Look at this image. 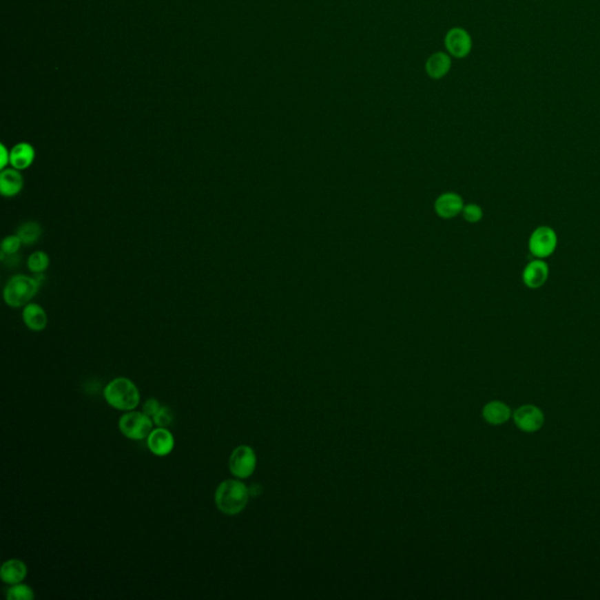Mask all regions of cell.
I'll return each mask as SVG.
<instances>
[{
  "label": "cell",
  "instance_id": "cell-1",
  "mask_svg": "<svg viewBox=\"0 0 600 600\" xmlns=\"http://www.w3.org/2000/svg\"><path fill=\"white\" fill-rule=\"evenodd\" d=\"M250 491L238 479H227L220 483L215 493V502L223 514L235 516L245 509Z\"/></svg>",
  "mask_w": 600,
  "mask_h": 600
},
{
  "label": "cell",
  "instance_id": "cell-2",
  "mask_svg": "<svg viewBox=\"0 0 600 600\" xmlns=\"http://www.w3.org/2000/svg\"><path fill=\"white\" fill-rule=\"evenodd\" d=\"M105 399L110 406L120 411H133L140 402V393L133 381L127 377H118L107 384Z\"/></svg>",
  "mask_w": 600,
  "mask_h": 600
},
{
  "label": "cell",
  "instance_id": "cell-3",
  "mask_svg": "<svg viewBox=\"0 0 600 600\" xmlns=\"http://www.w3.org/2000/svg\"><path fill=\"white\" fill-rule=\"evenodd\" d=\"M40 284L36 278L18 275L10 279L4 289V300L13 309L26 307L38 293Z\"/></svg>",
  "mask_w": 600,
  "mask_h": 600
},
{
  "label": "cell",
  "instance_id": "cell-4",
  "mask_svg": "<svg viewBox=\"0 0 600 600\" xmlns=\"http://www.w3.org/2000/svg\"><path fill=\"white\" fill-rule=\"evenodd\" d=\"M120 432L130 439H143L153 432V422L145 413L130 412L122 415L118 421Z\"/></svg>",
  "mask_w": 600,
  "mask_h": 600
},
{
  "label": "cell",
  "instance_id": "cell-5",
  "mask_svg": "<svg viewBox=\"0 0 600 600\" xmlns=\"http://www.w3.org/2000/svg\"><path fill=\"white\" fill-rule=\"evenodd\" d=\"M257 466V457L256 453L249 446H240L232 451L229 467L230 471L237 479H247L255 473Z\"/></svg>",
  "mask_w": 600,
  "mask_h": 600
},
{
  "label": "cell",
  "instance_id": "cell-6",
  "mask_svg": "<svg viewBox=\"0 0 600 600\" xmlns=\"http://www.w3.org/2000/svg\"><path fill=\"white\" fill-rule=\"evenodd\" d=\"M557 243V235L553 229L539 227L530 236L529 249L536 258L543 259L552 255Z\"/></svg>",
  "mask_w": 600,
  "mask_h": 600
},
{
  "label": "cell",
  "instance_id": "cell-7",
  "mask_svg": "<svg viewBox=\"0 0 600 600\" xmlns=\"http://www.w3.org/2000/svg\"><path fill=\"white\" fill-rule=\"evenodd\" d=\"M444 45L449 54L457 59L466 58L471 52L473 40L464 28H454L449 30L444 38Z\"/></svg>",
  "mask_w": 600,
  "mask_h": 600
},
{
  "label": "cell",
  "instance_id": "cell-8",
  "mask_svg": "<svg viewBox=\"0 0 600 600\" xmlns=\"http://www.w3.org/2000/svg\"><path fill=\"white\" fill-rule=\"evenodd\" d=\"M514 420L523 432H537L544 424V414L536 406L526 404L514 413Z\"/></svg>",
  "mask_w": 600,
  "mask_h": 600
},
{
  "label": "cell",
  "instance_id": "cell-9",
  "mask_svg": "<svg viewBox=\"0 0 600 600\" xmlns=\"http://www.w3.org/2000/svg\"><path fill=\"white\" fill-rule=\"evenodd\" d=\"M549 273V265L541 259H536L530 262L523 270V282L526 287L536 290L546 284Z\"/></svg>",
  "mask_w": 600,
  "mask_h": 600
},
{
  "label": "cell",
  "instance_id": "cell-10",
  "mask_svg": "<svg viewBox=\"0 0 600 600\" xmlns=\"http://www.w3.org/2000/svg\"><path fill=\"white\" fill-rule=\"evenodd\" d=\"M150 451L157 456H165L174 449V436L165 428L158 427L150 433L147 441Z\"/></svg>",
  "mask_w": 600,
  "mask_h": 600
},
{
  "label": "cell",
  "instance_id": "cell-11",
  "mask_svg": "<svg viewBox=\"0 0 600 600\" xmlns=\"http://www.w3.org/2000/svg\"><path fill=\"white\" fill-rule=\"evenodd\" d=\"M24 188V177L16 168H6L0 174V192L4 197L17 196Z\"/></svg>",
  "mask_w": 600,
  "mask_h": 600
},
{
  "label": "cell",
  "instance_id": "cell-12",
  "mask_svg": "<svg viewBox=\"0 0 600 600\" xmlns=\"http://www.w3.org/2000/svg\"><path fill=\"white\" fill-rule=\"evenodd\" d=\"M34 158H36V150L33 148V145L28 142H20L11 149L10 165H12V168L18 169L21 172L30 168L33 165Z\"/></svg>",
  "mask_w": 600,
  "mask_h": 600
},
{
  "label": "cell",
  "instance_id": "cell-13",
  "mask_svg": "<svg viewBox=\"0 0 600 600\" xmlns=\"http://www.w3.org/2000/svg\"><path fill=\"white\" fill-rule=\"evenodd\" d=\"M23 320H24L26 327L31 331H34V332L45 330L48 322V314L45 310L34 302H30L26 307H24Z\"/></svg>",
  "mask_w": 600,
  "mask_h": 600
},
{
  "label": "cell",
  "instance_id": "cell-14",
  "mask_svg": "<svg viewBox=\"0 0 600 600\" xmlns=\"http://www.w3.org/2000/svg\"><path fill=\"white\" fill-rule=\"evenodd\" d=\"M28 576V566L19 559L5 561L0 569V578L5 584L16 585L24 581Z\"/></svg>",
  "mask_w": 600,
  "mask_h": 600
},
{
  "label": "cell",
  "instance_id": "cell-15",
  "mask_svg": "<svg viewBox=\"0 0 600 600\" xmlns=\"http://www.w3.org/2000/svg\"><path fill=\"white\" fill-rule=\"evenodd\" d=\"M451 60L449 55L444 52H436L428 58L426 63V72L429 78L439 80L444 78L451 71Z\"/></svg>",
  "mask_w": 600,
  "mask_h": 600
},
{
  "label": "cell",
  "instance_id": "cell-16",
  "mask_svg": "<svg viewBox=\"0 0 600 600\" xmlns=\"http://www.w3.org/2000/svg\"><path fill=\"white\" fill-rule=\"evenodd\" d=\"M482 415L488 424L499 426L506 424L510 419L511 411L506 404L501 401H491L484 406Z\"/></svg>",
  "mask_w": 600,
  "mask_h": 600
},
{
  "label": "cell",
  "instance_id": "cell-17",
  "mask_svg": "<svg viewBox=\"0 0 600 600\" xmlns=\"http://www.w3.org/2000/svg\"><path fill=\"white\" fill-rule=\"evenodd\" d=\"M462 200L455 194H446L436 202V211L439 216L453 217L462 210Z\"/></svg>",
  "mask_w": 600,
  "mask_h": 600
},
{
  "label": "cell",
  "instance_id": "cell-18",
  "mask_svg": "<svg viewBox=\"0 0 600 600\" xmlns=\"http://www.w3.org/2000/svg\"><path fill=\"white\" fill-rule=\"evenodd\" d=\"M17 235L19 236L23 245H33L37 242H39L40 238H41L43 229L40 227V224L37 223V222H26V223L21 224L18 228Z\"/></svg>",
  "mask_w": 600,
  "mask_h": 600
},
{
  "label": "cell",
  "instance_id": "cell-19",
  "mask_svg": "<svg viewBox=\"0 0 600 600\" xmlns=\"http://www.w3.org/2000/svg\"><path fill=\"white\" fill-rule=\"evenodd\" d=\"M28 270L33 272V273H36V275L43 273L50 267V256L43 251L33 252L28 257Z\"/></svg>",
  "mask_w": 600,
  "mask_h": 600
},
{
  "label": "cell",
  "instance_id": "cell-20",
  "mask_svg": "<svg viewBox=\"0 0 600 600\" xmlns=\"http://www.w3.org/2000/svg\"><path fill=\"white\" fill-rule=\"evenodd\" d=\"M8 600H33L34 599V592L28 585L16 584L12 585V588L8 590Z\"/></svg>",
  "mask_w": 600,
  "mask_h": 600
},
{
  "label": "cell",
  "instance_id": "cell-21",
  "mask_svg": "<svg viewBox=\"0 0 600 600\" xmlns=\"http://www.w3.org/2000/svg\"><path fill=\"white\" fill-rule=\"evenodd\" d=\"M21 245H23V242L17 234L16 235L8 236V237H5L3 243H1V255H17Z\"/></svg>",
  "mask_w": 600,
  "mask_h": 600
},
{
  "label": "cell",
  "instance_id": "cell-22",
  "mask_svg": "<svg viewBox=\"0 0 600 600\" xmlns=\"http://www.w3.org/2000/svg\"><path fill=\"white\" fill-rule=\"evenodd\" d=\"M154 422L156 424L157 427H168L169 424L173 422V413H172V409L168 408V407H161L160 411L153 416Z\"/></svg>",
  "mask_w": 600,
  "mask_h": 600
},
{
  "label": "cell",
  "instance_id": "cell-23",
  "mask_svg": "<svg viewBox=\"0 0 600 600\" xmlns=\"http://www.w3.org/2000/svg\"><path fill=\"white\" fill-rule=\"evenodd\" d=\"M463 212H464L466 220H469V222H479L482 218V210L477 205H468L464 208Z\"/></svg>",
  "mask_w": 600,
  "mask_h": 600
},
{
  "label": "cell",
  "instance_id": "cell-24",
  "mask_svg": "<svg viewBox=\"0 0 600 600\" xmlns=\"http://www.w3.org/2000/svg\"><path fill=\"white\" fill-rule=\"evenodd\" d=\"M160 408H161V406H160V402L156 399H148V400L145 401V404H143V413H145L147 415H155L160 411Z\"/></svg>",
  "mask_w": 600,
  "mask_h": 600
},
{
  "label": "cell",
  "instance_id": "cell-25",
  "mask_svg": "<svg viewBox=\"0 0 600 600\" xmlns=\"http://www.w3.org/2000/svg\"><path fill=\"white\" fill-rule=\"evenodd\" d=\"M11 162V150L6 148V145H0V169L4 170Z\"/></svg>",
  "mask_w": 600,
  "mask_h": 600
}]
</instances>
